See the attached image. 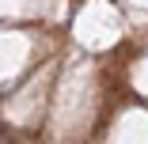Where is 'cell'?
I'll list each match as a JSON object with an SVG mask.
<instances>
[{"label": "cell", "mask_w": 148, "mask_h": 144, "mask_svg": "<svg viewBox=\"0 0 148 144\" xmlns=\"http://www.w3.org/2000/svg\"><path fill=\"white\" fill-rule=\"evenodd\" d=\"M0 144H15V140H12V136H8V133H0Z\"/></svg>", "instance_id": "1"}]
</instances>
